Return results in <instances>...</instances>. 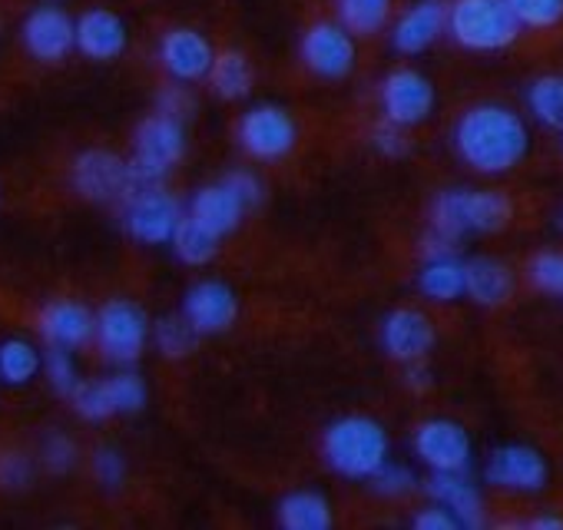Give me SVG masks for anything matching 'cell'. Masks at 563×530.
<instances>
[{
	"instance_id": "cell-1",
	"label": "cell",
	"mask_w": 563,
	"mask_h": 530,
	"mask_svg": "<svg viewBox=\"0 0 563 530\" xmlns=\"http://www.w3.org/2000/svg\"><path fill=\"white\" fill-rule=\"evenodd\" d=\"M451 143L464 166L484 176H500L523 163L530 150V130L517 110L504 103H477L457 117Z\"/></svg>"
},
{
	"instance_id": "cell-2",
	"label": "cell",
	"mask_w": 563,
	"mask_h": 530,
	"mask_svg": "<svg viewBox=\"0 0 563 530\" xmlns=\"http://www.w3.org/2000/svg\"><path fill=\"white\" fill-rule=\"evenodd\" d=\"M514 216V202L497 189H444L431 206V229L421 255H457L471 232H500Z\"/></svg>"
},
{
	"instance_id": "cell-3",
	"label": "cell",
	"mask_w": 563,
	"mask_h": 530,
	"mask_svg": "<svg viewBox=\"0 0 563 530\" xmlns=\"http://www.w3.org/2000/svg\"><path fill=\"white\" fill-rule=\"evenodd\" d=\"M325 464L345 481H372L391 454L388 431L368 415H345L325 428Z\"/></svg>"
},
{
	"instance_id": "cell-4",
	"label": "cell",
	"mask_w": 563,
	"mask_h": 530,
	"mask_svg": "<svg viewBox=\"0 0 563 530\" xmlns=\"http://www.w3.org/2000/svg\"><path fill=\"white\" fill-rule=\"evenodd\" d=\"M448 34L464 51L494 54L517 41L520 21L507 0H454L448 4Z\"/></svg>"
},
{
	"instance_id": "cell-5",
	"label": "cell",
	"mask_w": 563,
	"mask_h": 530,
	"mask_svg": "<svg viewBox=\"0 0 563 530\" xmlns=\"http://www.w3.org/2000/svg\"><path fill=\"white\" fill-rule=\"evenodd\" d=\"M183 156H186L183 120L153 113L136 126L133 156H130V169H133L136 183H163Z\"/></svg>"
},
{
	"instance_id": "cell-6",
	"label": "cell",
	"mask_w": 563,
	"mask_h": 530,
	"mask_svg": "<svg viewBox=\"0 0 563 530\" xmlns=\"http://www.w3.org/2000/svg\"><path fill=\"white\" fill-rule=\"evenodd\" d=\"M93 339L107 362L126 368V365L140 362V355L146 352L150 319H146L143 306H136L133 299H110L97 312Z\"/></svg>"
},
{
	"instance_id": "cell-7",
	"label": "cell",
	"mask_w": 563,
	"mask_h": 530,
	"mask_svg": "<svg viewBox=\"0 0 563 530\" xmlns=\"http://www.w3.org/2000/svg\"><path fill=\"white\" fill-rule=\"evenodd\" d=\"M183 219V209L163 183H140L123 199V229L140 245H166Z\"/></svg>"
},
{
	"instance_id": "cell-8",
	"label": "cell",
	"mask_w": 563,
	"mask_h": 530,
	"mask_svg": "<svg viewBox=\"0 0 563 530\" xmlns=\"http://www.w3.org/2000/svg\"><path fill=\"white\" fill-rule=\"evenodd\" d=\"M235 136H239V146L245 150V156H252L258 163H278L296 150L299 123L292 120V113L286 107L258 103L242 113Z\"/></svg>"
},
{
	"instance_id": "cell-9",
	"label": "cell",
	"mask_w": 563,
	"mask_h": 530,
	"mask_svg": "<svg viewBox=\"0 0 563 530\" xmlns=\"http://www.w3.org/2000/svg\"><path fill=\"white\" fill-rule=\"evenodd\" d=\"M70 186L90 202H123L140 183L130 159L110 150H84L70 166Z\"/></svg>"
},
{
	"instance_id": "cell-10",
	"label": "cell",
	"mask_w": 563,
	"mask_h": 530,
	"mask_svg": "<svg viewBox=\"0 0 563 530\" xmlns=\"http://www.w3.org/2000/svg\"><path fill=\"white\" fill-rule=\"evenodd\" d=\"M411 448L418 461L431 471H467L471 454H474L467 428L451 418L421 421L411 434Z\"/></svg>"
},
{
	"instance_id": "cell-11",
	"label": "cell",
	"mask_w": 563,
	"mask_h": 530,
	"mask_svg": "<svg viewBox=\"0 0 563 530\" xmlns=\"http://www.w3.org/2000/svg\"><path fill=\"white\" fill-rule=\"evenodd\" d=\"M382 113L388 123H398L405 130L424 123L434 113V84L415 70V67H398L382 80Z\"/></svg>"
},
{
	"instance_id": "cell-12",
	"label": "cell",
	"mask_w": 563,
	"mask_h": 530,
	"mask_svg": "<svg viewBox=\"0 0 563 530\" xmlns=\"http://www.w3.org/2000/svg\"><path fill=\"white\" fill-rule=\"evenodd\" d=\"M21 41L37 64H60L77 51V21L57 4H41L27 14Z\"/></svg>"
},
{
	"instance_id": "cell-13",
	"label": "cell",
	"mask_w": 563,
	"mask_h": 530,
	"mask_svg": "<svg viewBox=\"0 0 563 530\" xmlns=\"http://www.w3.org/2000/svg\"><path fill=\"white\" fill-rule=\"evenodd\" d=\"M302 60L322 80H345L355 70V34L345 24H312L302 37Z\"/></svg>"
},
{
	"instance_id": "cell-14",
	"label": "cell",
	"mask_w": 563,
	"mask_h": 530,
	"mask_svg": "<svg viewBox=\"0 0 563 530\" xmlns=\"http://www.w3.org/2000/svg\"><path fill=\"white\" fill-rule=\"evenodd\" d=\"M484 477L494 487L533 494V490L547 487L550 467H547L543 454L537 448H530V444H500L497 451H490Z\"/></svg>"
},
{
	"instance_id": "cell-15",
	"label": "cell",
	"mask_w": 563,
	"mask_h": 530,
	"mask_svg": "<svg viewBox=\"0 0 563 530\" xmlns=\"http://www.w3.org/2000/svg\"><path fill=\"white\" fill-rule=\"evenodd\" d=\"M156 57H159L163 70L169 74V80L196 84V80H206L216 54H212L209 41L199 31H192V27H173V31H166L159 37Z\"/></svg>"
},
{
	"instance_id": "cell-16",
	"label": "cell",
	"mask_w": 563,
	"mask_h": 530,
	"mask_svg": "<svg viewBox=\"0 0 563 530\" xmlns=\"http://www.w3.org/2000/svg\"><path fill=\"white\" fill-rule=\"evenodd\" d=\"M183 316L199 335H219L225 332L235 316H239V296L219 283V279H202L186 289L183 296Z\"/></svg>"
},
{
	"instance_id": "cell-17",
	"label": "cell",
	"mask_w": 563,
	"mask_h": 530,
	"mask_svg": "<svg viewBox=\"0 0 563 530\" xmlns=\"http://www.w3.org/2000/svg\"><path fill=\"white\" fill-rule=\"evenodd\" d=\"M434 339V322L418 309H395L382 319V349L401 365L428 358Z\"/></svg>"
},
{
	"instance_id": "cell-18",
	"label": "cell",
	"mask_w": 563,
	"mask_h": 530,
	"mask_svg": "<svg viewBox=\"0 0 563 530\" xmlns=\"http://www.w3.org/2000/svg\"><path fill=\"white\" fill-rule=\"evenodd\" d=\"M37 329H41L47 345L77 352L87 342H93L97 316L84 302H77V299H54V302H47L41 309Z\"/></svg>"
},
{
	"instance_id": "cell-19",
	"label": "cell",
	"mask_w": 563,
	"mask_h": 530,
	"mask_svg": "<svg viewBox=\"0 0 563 530\" xmlns=\"http://www.w3.org/2000/svg\"><path fill=\"white\" fill-rule=\"evenodd\" d=\"M448 31V4L444 0H418L391 27V47L405 57L424 54Z\"/></svg>"
},
{
	"instance_id": "cell-20",
	"label": "cell",
	"mask_w": 563,
	"mask_h": 530,
	"mask_svg": "<svg viewBox=\"0 0 563 530\" xmlns=\"http://www.w3.org/2000/svg\"><path fill=\"white\" fill-rule=\"evenodd\" d=\"M126 41H130V34H126L123 18L107 8H93L77 18V51L87 60L110 64V60L123 57Z\"/></svg>"
},
{
	"instance_id": "cell-21",
	"label": "cell",
	"mask_w": 563,
	"mask_h": 530,
	"mask_svg": "<svg viewBox=\"0 0 563 530\" xmlns=\"http://www.w3.org/2000/svg\"><path fill=\"white\" fill-rule=\"evenodd\" d=\"M428 497L441 507H448L461 527H481L484 523V500L474 481H467V471H431L424 484Z\"/></svg>"
},
{
	"instance_id": "cell-22",
	"label": "cell",
	"mask_w": 563,
	"mask_h": 530,
	"mask_svg": "<svg viewBox=\"0 0 563 530\" xmlns=\"http://www.w3.org/2000/svg\"><path fill=\"white\" fill-rule=\"evenodd\" d=\"M249 212V206H245V199L225 183V179H219V183H209V186H202L196 196H192V202H189V216L196 219V222H202L212 235H229L239 222H242V216Z\"/></svg>"
},
{
	"instance_id": "cell-23",
	"label": "cell",
	"mask_w": 563,
	"mask_h": 530,
	"mask_svg": "<svg viewBox=\"0 0 563 530\" xmlns=\"http://www.w3.org/2000/svg\"><path fill=\"white\" fill-rule=\"evenodd\" d=\"M464 296L484 309H497L514 296V273L500 258L477 255L464 262Z\"/></svg>"
},
{
	"instance_id": "cell-24",
	"label": "cell",
	"mask_w": 563,
	"mask_h": 530,
	"mask_svg": "<svg viewBox=\"0 0 563 530\" xmlns=\"http://www.w3.org/2000/svg\"><path fill=\"white\" fill-rule=\"evenodd\" d=\"M418 292L428 302H457L464 296V262L457 255H431L418 273Z\"/></svg>"
},
{
	"instance_id": "cell-25",
	"label": "cell",
	"mask_w": 563,
	"mask_h": 530,
	"mask_svg": "<svg viewBox=\"0 0 563 530\" xmlns=\"http://www.w3.org/2000/svg\"><path fill=\"white\" fill-rule=\"evenodd\" d=\"M209 80V90L225 100V103H239L252 93V84H255V74H252V64L245 54L239 51H225V54H216L212 57V67L206 74Z\"/></svg>"
},
{
	"instance_id": "cell-26",
	"label": "cell",
	"mask_w": 563,
	"mask_h": 530,
	"mask_svg": "<svg viewBox=\"0 0 563 530\" xmlns=\"http://www.w3.org/2000/svg\"><path fill=\"white\" fill-rule=\"evenodd\" d=\"M278 523L286 530H329L332 504L319 490H292L278 500Z\"/></svg>"
},
{
	"instance_id": "cell-27",
	"label": "cell",
	"mask_w": 563,
	"mask_h": 530,
	"mask_svg": "<svg viewBox=\"0 0 563 530\" xmlns=\"http://www.w3.org/2000/svg\"><path fill=\"white\" fill-rule=\"evenodd\" d=\"M41 368H44V355L27 339H4L0 342V382L4 385L24 388L41 375Z\"/></svg>"
},
{
	"instance_id": "cell-28",
	"label": "cell",
	"mask_w": 563,
	"mask_h": 530,
	"mask_svg": "<svg viewBox=\"0 0 563 530\" xmlns=\"http://www.w3.org/2000/svg\"><path fill=\"white\" fill-rule=\"evenodd\" d=\"M527 110L547 130H563V74H543L527 87Z\"/></svg>"
},
{
	"instance_id": "cell-29",
	"label": "cell",
	"mask_w": 563,
	"mask_h": 530,
	"mask_svg": "<svg viewBox=\"0 0 563 530\" xmlns=\"http://www.w3.org/2000/svg\"><path fill=\"white\" fill-rule=\"evenodd\" d=\"M169 245H173V252H176L179 262H186V265H206V262H212L216 252H219V235H212L202 222H196V219L186 212V216L179 219V225H176Z\"/></svg>"
},
{
	"instance_id": "cell-30",
	"label": "cell",
	"mask_w": 563,
	"mask_h": 530,
	"mask_svg": "<svg viewBox=\"0 0 563 530\" xmlns=\"http://www.w3.org/2000/svg\"><path fill=\"white\" fill-rule=\"evenodd\" d=\"M150 339H153V345H156V352L163 358H189L199 349L202 335L189 325L186 316H163V319L153 322Z\"/></svg>"
},
{
	"instance_id": "cell-31",
	"label": "cell",
	"mask_w": 563,
	"mask_h": 530,
	"mask_svg": "<svg viewBox=\"0 0 563 530\" xmlns=\"http://www.w3.org/2000/svg\"><path fill=\"white\" fill-rule=\"evenodd\" d=\"M391 0H339V24L358 37H372L388 24Z\"/></svg>"
},
{
	"instance_id": "cell-32",
	"label": "cell",
	"mask_w": 563,
	"mask_h": 530,
	"mask_svg": "<svg viewBox=\"0 0 563 530\" xmlns=\"http://www.w3.org/2000/svg\"><path fill=\"white\" fill-rule=\"evenodd\" d=\"M70 405H74V411H77L84 421H107V418L117 415V408H113V401H110L107 378H90V382L80 378V385H77L74 395H70Z\"/></svg>"
},
{
	"instance_id": "cell-33",
	"label": "cell",
	"mask_w": 563,
	"mask_h": 530,
	"mask_svg": "<svg viewBox=\"0 0 563 530\" xmlns=\"http://www.w3.org/2000/svg\"><path fill=\"white\" fill-rule=\"evenodd\" d=\"M527 279L537 292L563 299V252L543 249L527 262Z\"/></svg>"
},
{
	"instance_id": "cell-34",
	"label": "cell",
	"mask_w": 563,
	"mask_h": 530,
	"mask_svg": "<svg viewBox=\"0 0 563 530\" xmlns=\"http://www.w3.org/2000/svg\"><path fill=\"white\" fill-rule=\"evenodd\" d=\"M107 388H110V401H113L117 415H136V411L146 408V382H143V375L123 368V372L107 378Z\"/></svg>"
},
{
	"instance_id": "cell-35",
	"label": "cell",
	"mask_w": 563,
	"mask_h": 530,
	"mask_svg": "<svg viewBox=\"0 0 563 530\" xmlns=\"http://www.w3.org/2000/svg\"><path fill=\"white\" fill-rule=\"evenodd\" d=\"M520 27L550 31L563 21V0H507Z\"/></svg>"
},
{
	"instance_id": "cell-36",
	"label": "cell",
	"mask_w": 563,
	"mask_h": 530,
	"mask_svg": "<svg viewBox=\"0 0 563 530\" xmlns=\"http://www.w3.org/2000/svg\"><path fill=\"white\" fill-rule=\"evenodd\" d=\"M44 378L51 382V388L57 391V395H64V398H70L74 395V388L80 385V372H77V362H74V352H67V349H47L44 352Z\"/></svg>"
},
{
	"instance_id": "cell-37",
	"label": "cell",
	"mask_w": 563,
	"mask_h": 530,
	"mask_svg": "<svg viewBox=\"0 0 563 530\" xmlns=\"http://www.w3.org/2000/svg\"><path fill=\"white\" fill-rule=\"evenodd\" d=\"M41 461H44V467L51 474H67L77 464V444H74V438L64 434V431L47 434L44 444H41Z\"/></svg>"
},
{
	"instance_id": "cell-38",
	"label": "cell",
	"mask_w": 563,
	"mask_h": 530,
	"mask_svg": "<svg viewBox=\"0 0 563 530\" xmlns=\"http://www.w3.org/2000/svg\"><path fill=\"white\" fill-rule=\"evenodd\" d=\"M372 487H375L382 497H408V494L418 487V477H415L405 464L385 461V464L378 467V474L372 477Z\"/></svg>"
},
{
	"instance_id": "cell-39",
	"label": "cell",
	"mask_w": 563,
	"mask_h": 530,
	"mask_svg": "<svg viewBox=\"0 0 563 530\" xmlns=\"http://www.w3.org/2000/svg\"><path fill=\"white\" fill-rule=\"evenodd\" d=\"M34 481V461L24 451H0V487L24 490Z\"/></svg>"
},
{
	"instance_id": "cell-40",
	"label": "cell",
	"mask_w": 563,
	"mask_h": 530,
	"mask_svg": "<svg viewBox=\"0 0 563 530\" xmlns=\"http://www.w3.org/2000/svg\"><path fill=\"white\" fill-rule=\"evenodd\" d=\"M93 477L107 487L117 490L126 481V461L117 448H97L93 451Z\"/></svg>"
},
{
	"instance_id": "cell-41",
	"label": "cell",
	"mask_w": 563,
	"mask_h": 530,
	"mask_svg": "<svg viewBox=\"0 0 563 530\" xmlns=\"http://www.w3.org/2000/svg\"><path fill=\"white\" fill-rule=\"evenodd\" d=\"M372 143H375V150H378L382 156H388V159H401V156H408V150H411L408 130L398 126V123H388V120H382V123L375 126Z\"/></svg>"
},
{
	"instance_id": "cell-42",
	"label": "cell",
	"mask_w": 563,
	"mask_h": 530,
	"mask_svg": "<svg viewBox=\"0 0 563 530\" xmlns=\"http://www.w3.org/2000/svg\"><path fill=\"white\" fill-rule=\"evenodd\" d=\"M192 110H196V100H192V93L186 90V84H179V80L166 84V87L156 93V113H166V117L186 120Z\"/></svg>"
},
{
	"instance_id": "cell-43",
	"label": "cell",
	"mask_w": 563,
	"mask_h": 530,
	"mask_svg": "<svg viewBox=\"0 0 563 530\" xmlns=\"http://www.w3.org/2000/svg\"><path fill=\"white\" fill-rule=\"evenodd\" d=\"M242 199H245V206L252 209V206H258L262 202V179L252 173V169H232V173H225L222 176Z\"/></svg>"
},
{
	"instance_id": "cell-44",
	"label": "cell",
	"mask_w": 563,
	"mask_h": 530,
	"mask_svg": "<svg viewBox=\"0 0 563 530\" xmlns=\"http://www.w3.org/2000/svg\"><path fill=\"white\" fill-rule=\"evenodd\" d=\"M411 523H415L418 530H454V527H461L457 517H454L448 507H441V504H431V507L418 510Z\"/></svg>"
},
{
	"instance_id": "cell-45",
	"label": "cell",
	"mask_w": 563,
	"mask_h": 530,
	"mask_svg": "<svg viewBox=\"0 0 563 530\" xmlns=\"http://www.w3.org/2000/svg\"><path fill=\"white\" fill-rule=\"evenodd\" d=\"M405 385H408L411 391H428V388L434 385V375H431V368L424 365V358L405 365Z\"/></svg>"
},
{
	"instance_id": "cell-46",
	"label": "cell",
	"mask_w": 563,
	"mask_h": 530,
	"mask_svg": "<svg viewBox=\"0 0 563 530\" xmlns=\"http://www.w3.org/2000/svg\"><path fill=\"white\" fill-rule=\"evenodd\" d=\"M523 527H533V530H560V527H563V517H550V514H540V517L527 520Z\"/></svg>"
},
{
	"instance_id": "cell-47",
	"label": "cell",
	"mask_w": 563,
	"mask_h": 530,
	"mask_svg": "<svg viewBox=\"0 0 563 530\" xmlns=\"http://www.w3.org/2000/svg\"><path fill=\"white\" fill-rule=\"evenodd\" d=\"M560 133H563V130H560Z\"/></svg>"
}]
</instances>
